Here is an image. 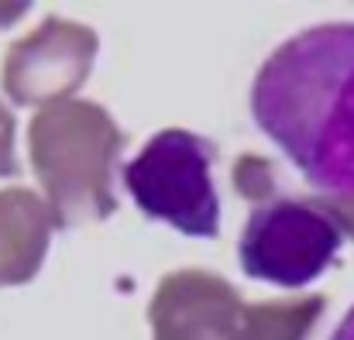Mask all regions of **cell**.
<instances>
[{
    "instance_id": "6da1fadb",
    "label": "cell",
    "mask_w": 354,
    "mask_h": 340,
    "mask_svg": "<svg viewBox=\"0 0 354 340\" xmlns=\"http://www.w3.org/2000/svg\"><path fill=\"white\" fill-rule=\"evenodd\" d=\"M251 120L317 193L354 200V21L286 38L251 83Z\"/></svg>"
},
{
    "instance_id": "7a4b0ae2",
    "label": "cell",
    "mask_w": 354,
    "mask_h": 340,
    "mask_svg": "<svg viewBox=\"0 0 354 340\" xmlns=\"http://www.w3.org/2000/svg\"><path fill=\"white\" fill-rule=\"evenodd\" d=\"M221 148L186 127H162L124 165V186L134 207L186 237L214 240L221 234V196L214 165Z\"/></svg>"
},
{
    "instance_id": "3957f363",
    "label": "cell",
    "mask_w": 354,
    "mask_h": 340,
    "mask_svg": "<svg viewBox=\"0 0 354 340\" xmlns=\"http://www.w3.org/2000/svg\"><path fill=\"white\" fill-rule=\"evenodd\" d=\"M344 227L306 200H272L251 210L237 240L241 272L279 289H306L341 258Z\"/></svg>"
},
{
    "instance_id": "277c9868",
    "label": "cell",
    "mask_w": 354,
    "mask_h": 340,
    "mask_svg": "<svg viewBox=\"0 0 354 340\" xmlns=\"http://www.w3.org/2000/svg\"><path fill=\"white\" fill-rule=\"evenodd\" d=\"M330 340H354V306L344 313V320L337 323V330L330 334Z\"/></svg>"
}]
</instances>
